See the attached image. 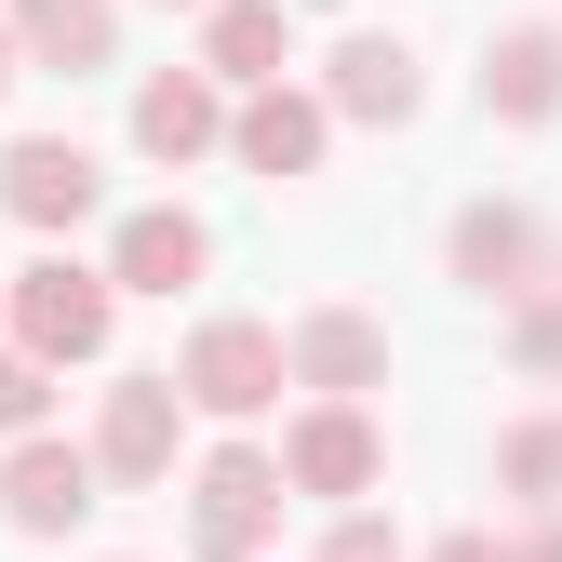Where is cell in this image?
<instances>
[{
    "label": "cell",
    "instance_id": "cell-1",
    "mask_svg": "<svg viewBox=\"0 0 562 562\" xmlns=\"http://www.w3.org/2000/svg\"><path fill=\"white\" fill-rule=\"evenodd\" d=\"M14 335H27V362H94V348H108V268L41 255L14 281Z\"/></svg>",
    "mask_w": 562,
    "mask_h": 562
},
{
    "label": "cell",
    "instance_id": "cell-2",
    "mask_svg": "<svg viewBox=\"0 0 562 562\" xmlns=\"http://www.w3.org/2000/svg\"><path fill=\"white\" fill-rule=\"evenodd\" d=\"M175 389H188L201 415H268V402H281V335H268V322H201L188 362H175Z\"/></svg>",
    "mask_w": 562,
    "mask_h": 562
},
{
    "label": "cell",
    "instance_id": "cell-3",
    "mask_svg": "<svg viewBox=\"0 0 562 562\" xmlns=\"http://www.w3.org/2000/svg\"><path fill=\"white\" fill-rule=\"evenodd\" d=\"M175 429H188V389L175 375H121L108 389V429H94V482H161Z\"/></svg>",
    "mask_w": 562,
    "mask_h": 562
},
{
    "label": "cell",
    "instance_id": "cell-4",
    "mask_svg": "<svg viewBox=\"0 0 562 562\" xmlns=\"http://www.w3.org/2000/svg\"><path fill=\"white\" fill-rule=\"evenodd\" d=\"M268 522H281V456H255V442H241V456H215V469H201V509H188V536L215 549V562H241Z\"/></svg>",
    "mask_w": 562,
    "mask_h": 562
},
{
    "label": "cell",
    "instance_id": "cell-5",
    "mask_svg": "<svg viewBox=\"0 0 562 562\" xmlns=\"http://www.w3.org/2000/svg\"><path fill=\"white\" fill-rule=\"evenodd\" d=\"M281 375H295V389H322V402H362V389L389 375V335H375L362 308H322V322H295V335H281Z\"/></svg>",
    "mask_w": 562,
    "mask_h": 562
},
{
    "label": "cell",
    "instance_id": "cell-6",
    "mask_svg": "<svg viewBox=\"0 0 562 562\" xmlns=\"http://www.w3.org/2000/svg\"><path fill=\"white\" fill-rule=\"evenodd\" d=\"M362 482H375V429H362V402H322L308 429L281 442V496H335V509H348Z\"/></svg>",
    "mask_w": 562,
    "mask_h": 562
},
{
    "label": "cell",
    "instance_id": "cell-7",
    "mask_svg": "<svg viewBox=\"0 0 562 562\" xmlns=\"http://www.w3.org/2000/svg\"><path fill=\"white\" fill-rule=\"evenodd\" d=\"M0 201H14L27 228H81V215H94V148H67V134H27V148L0 161Z\"/></svg>",
    "mask_w": 562,
    "mask_h": 562
},
{
    "label": "cell",
    "instance_id": "cell-8",
    "mask_svg": "<svg viewBox=\"0 0 562 562\" xmlns=\"http://www.w3.org/2000/svg\"><path fill=\"white\" fill-rule=\"evenodd\" d=\"M201 215H175V201H148V215H121V255H108V295H175V281H201Z\"/></svg>",
    "mask_w": 562,
    "mask_h": 562
},
{
    "label": "cell",
    "instance_id": "cell-9",
    "mask_svg": "<svg viewBox=\"0 0 562 562\" xmlns=\"http://www.w3.org/2000/svg\"><path fill=\"white\" fill-rule=\"evenodd\" d=\"M0 496H14V522H27V536H54V522H81V509H94V456L27 429V442H14V469H0Z\"/></svg>",
    "mask_w": 562,
    "mask_h": 562
},
{
    "label": "cell",
    "instance_id": "cell-10",
    "mask_svg": "<svg viewBox=\"0 0 562 562\" xmlns=\"http://www.w3.org/2000/svg\"><path fill=\"white\" fill-rule=\"evenodd\" d=\"M215 134H228L215 67H175V81H148V94H134V148H148V161H201Z\"/></svg>",
    "mask_w": 562,
    "mask_h": 562
},
{
    "label": "cell",
    "instance_id": "cell-11",
    "mask_svg": "<svg viewBox=\"0 0 562 562\" xmlns=\"http://www.w3.org/2000/svg\"><path fill=\"white\" fill-rule=\"evenodd\" d=\"M201 67H215V81H281V67H295V14H281V0H215Z\"/></svg>",
    "mask_w": 562,
    "mask_h": 562
},
{
    "label": "cell",
    "instance_id": "cell-12",
    "mask_svg": "<svg viewBox=\"0 0 562 562\" xmlns=\"http://www.w3.org/2000/svg\"><path fill=\"white\" fill-rule=\"evenodd\" d=\"M456 281L469 295H536V215H509V201L456 215Z\"/></svg>",
    "mask_w": 562,
    "mask_h": 562
},
{
    "label": "cell",
    "instance_id": "cell-13",
    "mask_svg": "<svg viewBox=\"0 0 562 562\" xmlns=\"http://www.w3.org/2000/svg\"><path fill=\"white\" fill-rule=\"evenodd\" d=\"M228 148H241L255 175H308V161H322V108H308V94H281V81H268V94H255V108L228 121Z\"/></svg>",
    "mask_w": 562,
    "mask_h": 562
},
{
    "label": "cell",
    "instance_id": "cell-14",
    "mask_svg": "<svg viewBox=\"0 0 562 562\" xmlns=\"http://www.w3.org/2000/svg\"><path fill=\"white\" fill-rule=\"evenodd\" d=\"M108 0H27V14H14V54L27 67H108Z\"/></svg>",
    "mask_w": 562,
    "mask_h": 562
},
{
    "label": "cell",
    "instance_id": "cell-15",
    "mask_svg": "<svg viewBox=\"0 0 562 562\" xmlns=\"http://www.w3.org/2000/svg\"><path fill=\"white\" fill-rule=\"evenodd\" d=\"M482 108L549 121V108H562V41H549V27H509V41H496V67H482Z\"/></svg>",
    "mask_w": 562,
    "mask_h": 562
},
{
    "label": "cell",
    "instance_id": "cell-16",
    "mask_svg": "<svg viewBox=\"0 0 562 562\" xmlns=\"http://www.w3.org/2000/svg\"><path fill=\"white\" fill-rule=\"evenodd\" d=\"M335 108L348 121H415V54L402 41H348L335 54Z\"/></svg>",
    "mask_w": 562,
    "mask_h": 562
},
{
    "label": "cell",
    "instance_id": "cell-17",
    "mask_svg": "<svg viewBox=\"0 0 562 562\" xmlns=\"http://www.w3.org/2000/svg\"><path fill=\"white\" fill-rule=\"evenodd\" d=\"M509 496H562V429H509Z\"/></svg>",
    "mask_w": 562,
    "mask_h": 562
},
{
    "label": "cell",
    "instance_id": "cell-18",
    "mask_svg": "<svg viewBox=\"0 0 562 562\" xmlns=\"http://www.w3.org/2000/svg\"><path fill=\"white\" fill-rule=\"evenodd\" d=\"M41 375H54V362H27V348L0 362V442H27V429H41V402H54Z\"/></svg>",
    "mask_w": 562,
    "mask_h": 562
},
{
    "label": "cell",
    "instance_id": "cell-19",
    "mask_svg": "<svg viewBox=\"0 0 562 562\" xmlns=\"http://www.w3.org/2000/svg\"><path fill=\"white\" fill-rule=\"evenodd\" d=\"M322 562H402V536H389V522H375V509H348V522H335V549H322Z\"/></svg>",
    "mask_w": 562,
    "mask_h": 562
},
{
    "label": "cell",
    "instance_id": "cell-20",
    "mask_svg": "<svg viewBox=\"0 0 562 562\" xmlns=\"http://www.w3.org/2000/svg\"><path fill=\"white\" fill-rule=\"evenodd\" d=\"M522 362H562V308H536V322H522Z\"/></svg>",
    "mask_w": 562,
    "mask_h": 562
},
{
    "label": "cell",
    "instance_id": "cell-21",
    "mask_svg": "<svg viewBox=\"0 0 562 562\" xmlns=\"http://www.w3.org/2000/svg\"><path fill=\"white\" fill-rule=\"evenodd\" d=\"M429 562H509V549H496V536H456V549H429Z\"/></svg>",
    "mask_w": 562,
    "mask_h": 562
},
{
    "label": "cell",
    "instance_id": "cell-22",
    "mask_svg": "<svg viewBox=\"0 0 562 562\" xmlns=\"http://www.w3.org/2000/svg\"><path fill=\"white\" fill-rule=\"evenodd\" d=\"M14 67H27V54H14V41H0V94H14Z\"/></svg>",
    "mask_w": 562,
    "mask_h": 562
},
{
    "label": "cell",
    "instance_id": "cell-23",
    "mask_svg": "<svg viewBox=\"0 0 562 562\" xmlns=\"http://www.w3.org/2000/svg\"><path fill=\"white\" fill-rule=\"evenodd\" d=\"M522 562H562V536H536V549H522Z\"/></svg>",
    "mask_w": 562,
    "mask_h": 562
}]
</instances>
